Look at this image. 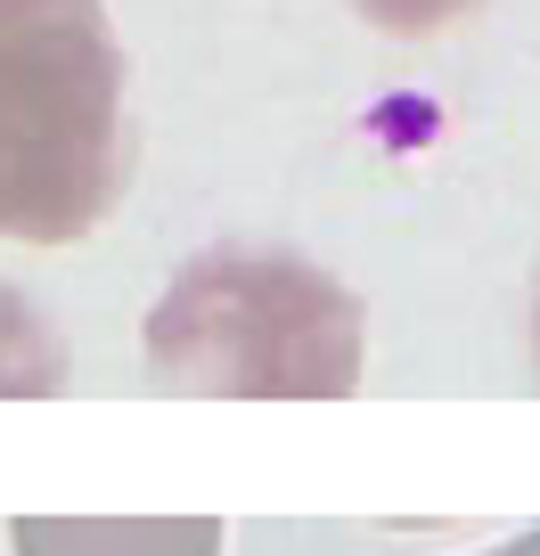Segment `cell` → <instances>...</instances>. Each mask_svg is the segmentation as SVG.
I'll use <instances>...</instances> for the list:
<instances>
[{
    "label": "cell",
    "instance_id": "obj_1",
    "mask_svg": "<svg viewBox=\"0 0 540 556\" xmlns=\"http://www.w3.org/2000/svg\"><path fill=\"white\" fill-rule=\"evenodd\" d=\"M123 180L131 115L106 0H0V238H90Z\"/></svg>",
    "mask_w": 540,
    "mask_h": 556
},
{
    "label": "cell",
    "instance_id": "obj_2",
    "mask_svg": "<svg viewBox=\"0 0 540 556\" xmlns=\"http://www.w3.org/2000/svg\"><path fill=\"white\" fill-rule=\"evenodd\" d=\"M148 368L173 393L336 401L368 368L361 295L319 262L271 245H213L148 312Z\"/></svg>",
    "mask_w": 540,
    "mask_h": 556
},
{
    "label": "cell",
    "instance_id": "obj_3",
    "mask_svg": "<svg viewBox=\"0 0 540 556\" xmlns=\"http://www.w3.org/2000/svg\"><path fill=\"white\" fill-rule=\"evenodd\" d=\"M17 556H222L213 516H17Z\"/></svg>",
    "mask_w": 540,
    "mask_h": 556
},
{
    "label": "cell",
    "instance_id": "obj_4",
    "mask_svg": "<svg viewBox=\"0 0 540 556\" xmlns=\"http://www.w3.org/2000/svg\"><path fill=\"white\" fill-rule=\"evenodd\" d=\"M58 384H66V352H58V336L41 328V312L17 295V287H0V401L58 393Z\"/></svg>",
    "mask_w": 540,
    "mask_h": 556
},
{
    "label": "cell",
    "instance_id": "obj_5",
    "mask_svg": "<svg viewBox=\"0 0 540 556\" xmlns=\"http://www.w3.org/2000/svg\"><path fill=\"white\" fill-rule=\"evenodd\" d=\"M368 25H385V34H451V25H467L484 0H352Z\"/></svg>",
    "mask_w": 540,
    "mask_h": 556
},
{
    "label": "cell",
    "instance_id": "obj_6",
    "mask_svg": "<svg viewBox=\"0 0 540 556\" xmlns=\"http://www.w3.org/2000/svg\"><path fill=\"white\" fill-rule=\"evenodd\" d=\"M484 556H540V532H516V540H500V548H484Z\"/></svg>",
    "mask_w": 540,
    "mask_h": 556
},
{
    "label": "cell",
    "instance_id": "obj_7",
    "mask_svg": "<svg viewBox=\"0 0 540 556\" xmlns=\"http://www.w3.org/2000/svg\"><path fill=\"white\" fill-rule=\"evenodd\" d=\"M532 344H540V319H532Z\"/></svg>",
    "mask_w": 540,
    "mask_h": 556
}]
</instances>
